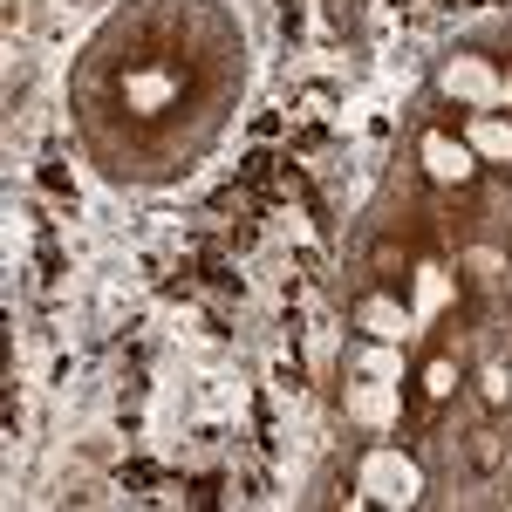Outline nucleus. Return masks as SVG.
I'll return each instance as SVG.
<instances>
[{"label": "nucleus", "instance_id": "1", "mask_svg": "<svg viewBox=\"0 0 512 512\" xmlns=\"http://www.w3.org/2000/svg\"><path fill=\"white\" fill-rule=\"evenodd\" d=\"M465 465H472V478H492V472H499V437H492V431H472Z\"/></svg>", "mask_w": 512, "mask_h": 512}, {"label": "nucleus", "instance_id": "2", "mask_svg": "<svg viewBox=\"0 0 512 512\" xmlns=\"http://www.w3.org/2000/svg\"><path fill=\"white\" fill-rule=\"evenodd\" d=\"M431 171H437V178H465V171H472V158H465V151H451V144H431Z\"/></svg>", "mask_w": 512, "mask_h": 512}]
</instances>
